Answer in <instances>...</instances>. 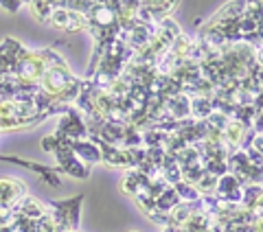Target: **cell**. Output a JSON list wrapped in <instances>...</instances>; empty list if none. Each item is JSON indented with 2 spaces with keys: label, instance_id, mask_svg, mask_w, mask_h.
Masks as SVG:
<instances>
[{
  "label": "cell",
  "instance_id": "2e32d148",
  "mask_svg": "<svg viewBox=\"0 0 263 232\" xmlns=\"http://www.w3.org/2000/svg\"><path fill=\"white\" fill-rule=\"evenodd\" d=\"M154 223H158V226L162 228H169V226H174V219H171V215H162V212H152V215H147Z\"/></svg>",
  "mask_w": 263,
  "mask_h": 232
},
{
  "label": "cell",
  "instance_id": "8992f818",
  "mask_svg": "<svg viewBox=\"0 0 263 232\" xmlns=\"http://www.w3.org/2000/svg\"><path fill=\"white\" fill-rule=\"evenodd\" d=\"M178 204H182V202H180V197L176 195L174 186H171V188H167V190H164V193L158 197V200H156V212L171 215V210H174Z\"/></svg>",
  "mask_w": 263,
  "mask_h": 232
},
{
  "label": "cell",
  "instance_id": "7a4b0ae2",
  "mask_svg": "<svg viewBox=\"0 0 263 232\" xmlns=\"http://www.w3.org/2000/svg\"><path fill=\"white\" fill-rule=\"evenodd\" d=\"M44 62L40 60V55L37 51L35 53H31L27 57H22L20 62H15V77L20 79V84H29V86H40V79H42V74H44Z\"/></svg>",
  "mask_w": 263,
  "mask_h": 232
},
{
  "label": "cell",
  "instance_id": "277c9868",
  "mask_svg": "<svg viewBox=\"0 0 263 232\" xmlns=\"http://www.w3.org/2000/svg\"><path fill=\"white\" fill-rule=\"evenodd\" d=\"M27 195L24 184L15 178H0V208L3 210H13L22 197Z\"/></svg>",
  "mask_w": 263,
  "mask_h": 232
},
{
  "label": "cell",
  "instance_id": "d6986e66",
  "mask_svg": "<svg viewBox=\"0 0 263 232\" xmlns=\"http://www.w3.org/2000/svg\"><path fill=\"white\" fill-rule=\"evenodd\" d=\"M250 212H252L254 221H261V219H263V195L259 197V202L252 206V210H250Z\"/></svg>",
  "mask_w": 263,
  "mask_h": 232
},
{
  "label": "cell",
  "instance_id": "5bb4252c",
  "mask_svg": "<svg viewBox=\"0 0 263 232\" xmlns=\"http://www.w3.org/2000/svg\"><path fill=\"white\" fill-rule=\"evenodd\" d=\"M68 15H70V11L66 9V5H64V7H60V9L53 11L51 24H53L55 29H66V24H68Z\"/></svg>",
  "mask_w": 263,
  "mask_h": 232
},
{
  "label": "cell",
  "instance_id": "44dd1931",
  "mask_svg": "<svg viewBox=\"0 0 263 232\" xmlns=\"http://www.w3.org/2000/svg\"><path fill=\"white\" fill-rule=\"evenodd\" d=\"M162 232H182V228L180 226H169V228H164Z\"/></svg>",
  "mask_w": 263,
  "mask_h": 232
},
{
  "label": "cell",
  "instance_id": "4fadbf2b",
  "mask_svg": "<svg viewBox=\"0 0 263 232\" xmlns=\"http://www.w3.org/2000/svg\"><path fill=\"white\" fill-rule=\"evenodd\" d=\"M121 190H123V195L136 197V193H138V182L134 178V171H127L125 173V178H123V184H121Z\"/></svg>",
  "mask_w": 263,
  "mask_h": 232
},
{
  "label": "cell",
  "instance_id": "9a60e30c",
  "mask_svg": "<svg viewBox=\"0 0 263 232\" xmlns=\"http://www.w3.org/2000/svg\"><path fill=\"white\" fill-rule=\"evenodd\" d=\"M60 147H62V138L57 136V134H51V136H46V138L42 140V149H44V151L55 153Z\"/></svg>",
  "mask_w": 263,
  "mask_h": 232
},
{
  "label": "cell",
  "instance_id": "9c48e42d",
  "mask_svg": "<svg viewBox=\"0 0 263 232\" xmlns=\"http://www.w3.org/2000/svg\"><path fill=\"white\" fill-rule=\"evenodd\" d=\"M174 190H176V195L180 197V202L182 204H191V202H195V200H200V190H197L193 184H186V182H178V184L174 186Z\"/></svg>",
  "mask_w": 263,
  "mask_h": 232
},
{
  "label": "cell",
  "instance_id": "ac0fdd59",
  "mask_svg": "<svg viewBox=\"0 0 263 232\" xmlns=\"http://www.w3.org/2000/svg\"><path fill=\"white\" fill-rule=\"evenodd\" d=\"M22 7H24V3H20V0H0V9L9 11V13H18Z\"/></svg>",
  "mask_w": 263,
  "mask_h": 232
},
{
  "label": "cell",
  "instance_id": "30bf717a",
  "mask_svg": "<svg viewBox=\"0 0 263 232\" xmlns=\"http://www.w3.org/2000/svg\"><path fill=\"white\" fill-rule=\"evenodd\" d=\"M40 60L44 62V68L51 70V68H66V62L60 53H55L53 48H44V51H37Z\"/></svg>",
  "mask_w": 263,
  "mask_h": 232
},
{
  "label": "cell",
  "instance_id": "ba28073f",
  "mask_svg": "<svg viewBox=\"0 0 263 232\" xmlns=\"http://www.w3.org/2000/svg\"><path fill=\"white\" fill-rule=\"evenodd\" d=\"M29 9L31 15L35 18L37 22H51V15H53V3H44V0H37V3H29Z\"/></svg>",
  "mask_w": 263,
  "mask_h": 232
},
{
  "label": "cell",
  "instance_id": "7402d4cb",
  "mask_svg": "<svg viewBox=\"0 0 263 232\" xmlns=\"http://www.w3.org/2000/svg\"><path fill=\"white\" fill-rule=\"evenodd\" d=\"M202 232H206V230H202Z\"/></svg>",
  "mask_w": 263,
  "mask_h": 232
},
{
  "label": "cell",
  "instance_id": "7c38bea8",
  "mask_svg": "<svg viewBox=\"0 0 263 232\" xmlns=\"http://www.w3.org/2000/svg\"><path fill=\"white\" fill-rule=\"evenodd\" d=\"M134 200H136V204H138V208H141L145 215L156 212V200L149 195V190H138Z\"/></svg>",
  "mask_w": 263,
  "mask_h": 232
},
{
  "label": "cell",
  "instance_id": "6da1fadb",
  "mask_svg": "<svg viewBox=\"0 0 263 232\" xmlns=\"http://www.w3.org/2000/svg\"><path fill=\"white\" fill-rule=\"evenodd\" d=\"M75 81L77 79L68 72V68H51V70H44L42 79H40V88H42V92L57 99L62 92H66V90L75 84Z\"/></svg>",
  "mask_w": 263,
  "mask_h": 232
},
{
  "label": "cell",
  "instance_id": "8fae6325",
  "mask_svg": "<svg viewBox=\"0 0 263 232\" xmlns=\"http://www.w3.org/2000/svg\"><path fill=\"white\" fill-rule=\"evenodd\" d=\"M263 195V186H243V197H241V208L252 210V206L259 202V197Z\"/></svg>",
  "mask_w": 263,
  "mask_h": 232
},
{
  "label": "cell",
  "instance_id": "ffe728a7",
  "mask_svg": "<svg viewBox=\"0 0 263 232\" xmlns=\"http://www.w3.org/2000/svg\"><path fill=\"white\" fill-rule=\"evenodd\" d=\"M252 149H257V151L263 156V136H254V140H252Z\"/></svg>",
  "mask_w": 263,
  "mask_h": 232
},
{
  "label": "cell",
  "instance_id": "e0dca14e",
  "mask_svg": "<svg viewBox=\"0 0 263 232\" xmlns=\"http://www.w3.org/2000/svg\"><path fill=\"white\" fill-rule=\"evenodd\" d=\"M246 158H248V162H250V167H259V169H263V156L257 151V149H246Z\"/></svg>",
  "mask_w": 263,
  "mask_h": 232
},
{
  "label": "cell",
  "instance_id": "3957f363",
  "mask_svg": "<svg viewBox=\"0 0 263 232\" xmlns=\"http://www.w3.org/2000/svg\"><path fill=\"white\" fill-rule=\"evenodd\" d=\"M55 134L60 138H68V140H86L88 127H86V121H84V116L79 114V110H72L70 107L60 119V123H57Z\"/></svg>",
  "mask_w": 263,
  "mask_h": 232
},
{
  "label": "cell",
  "instance_id": "52a82bcc",
  "mask_svg": "<svg viewBox=\"0 0 263 232\" xmlns=\"http://www.w3.org/2000/svg\"><path fill=\"white\" fill-rule=\"evenodd\" d=\"M211 114H213L211 99H206V96H195V99H191V119L193 121H206Z\"/></svg>",
  "mask_w": 263,
  "mask_h": 232
},
{
  "label": "cell",
  "instance_id": "5b68a950",
  "mask_svg": "<svg viewBox=\"0 0 263 232\" xmlns=\"http://www.w3.org/2000/svg\"><path fill=\"white\" fill-rule=\"evenodd\" d=\"M72 153L77 156V158L84 162V164H95V162H101V149H99L95 143H90V140H72Z\"/></svg>",
  "mask_w": 263,
  "mask_h": 232
}]
</instances>
